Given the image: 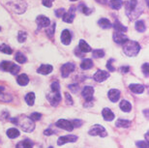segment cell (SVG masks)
I'll return each instance as SVG.
<instances>
[{
	"mask_svg": "<svg viewBox=\"0 0 149 148\" xmlns=\"http://www.w3.org/2000/svg\"><path fill=\"white\" fill-rule=\"evenodd\" d=\"M138 7V0H128L127 2H125V11H126V15L130 19H138L139 16L141 15L142 9L139 10Z\"/></svg>",
	"mask_w": 149,
	"mask_h": 148,
	"instance_id": "cell-1",
	"label": "cell"
},
{
	"mask_svg": "<svg viewBox=\"0 0 149 148\" xmlns=\"http://www.w3.org/2000/svg\"><path fill=\"white\" fill-rule=\"evenodd\" d=\"M139 50H141V46L136 41H130L128 40L123 44V51L127 56L134 57L139 54Z\"/></svg>",
	"mask_w": 149,
	"mask_h": 148,
	"instance_id": "cell-2",
	"label": "cell"
},
{
	"mask_svg": "<svg viewBox=\"0 0 149 148\" xmlns=\"http://www.w3.org/2000/svg\"><path fill=\"white\" fill-rule=\"evenodd\" d=\"M17 124L22 127V130L26 133H31L33 132V130L35 129V124L34 121L30 119V117H26V116H22V121L17 122Z\"/></svg>",
	"mask_w": 149,
	"mask_h": 148,
	"instance_id": "cell-3",
	"label": "cell"
},
{
	"mask_svg": "<svg viewBox=\"0 0 149 148\" xmlns=\"http://www.w3.org/2000/svg\"><path fill=\"white\" fill-rule=\"evenodd\" d=\"M0 69L5 72H10L12 75H17L19 72L20 68L15 63H12L10 61H3L0 64Z\"/></svg>",
	"mask_w": 149,
	"mask_h": 148,
	"instance_id": "cell-4",
	"label": "cell"
},
{
	"mask_svg": "<svg viewBox=\"0 0 149 148\" xmlns=\"http://www.w3.org/2000/svg\"><path fill=\"white\" fill-rule=\"evenodd\" d=\"M8 5L17 14H22L26 9V4L23 0H19V3H17V0H12L11 2L8 3Z\"/></svg>",
	"mask_w": 149,
	"mask_h": 148,
	"instance_id": "cell-5",
	"label": "cell"
},
{
	"mask_svg": "<svg viewBox=\"0 0 149 148\" xmlns=\"http://www.w3.org/2000/svg\"><path fill=\"white\" fill-rule=\"evenodd\" d=\"M88 134L90 135H100L102 138H106L108 137V132L106 131V129L104 128L103 126L99 125V124H96V125L92 126L91 129L89 130Z\"/></svg>",
	"mask_w": 149,
	"mask_h": 148,
	"instance_id": "cell-6",
	"label": "cell"
},
{
	"mask_svg": "<svg viewBox=\"0 0 149 148\" xmlns=\"http://www.w3.org/2000/svg\"><path fill=\"white\" fill-rule=\"evenodd\" d=\"M47 101L49 102L50 105L56 106L59 103L61 102V94H60V90H59V91L52 90V92L47 94Z\"/></svg>",
	"mask_w": 149,
	"mask_h": 148,
	"instance_id": "cell-7",
	"label": "cell"
},
{
	"mask_svg": "<svg viewBox=\"0 0 149 148\" xmlns=\"http://www.w3.org/2000/svg\"><path fill=\"white\" fill-rule=\"evenodd\" d=\"M55 126L58 127V128L64 129L65 131H69V132H72L74 130V126L72 122L66 119H59L57 122L55 123Z\"/></svg>",
	"mask_w": 149,
	"mask_h": 148,
	"instance_id": "cell-8",
	"label": "cell"
},
{
	"mask_svg": "<svg viewBox=\"0 0 149 148\" xmlns=\"http://www.w3.org/2000/svg\"><path fill=\"white\" fill-rule=\"evenodd\" d=\"M74 69H76V67H74V64L73 63H66L64 64L63 66L61 67V75L63 78H68L69 75L71 73H73Z\"/></svg>",
	"mask_w": 149,
	"mask_h": 148,
	"instance_id": "cell-9",
	"label": "cell"
},
{
	"mask_svg": "<svg viewBox=\"0 0 149 148\" xmlns=\"http://www.w3.org/2000/svg\"><path fill=\"white\" fill-rule=\"evenodd\" d=\"M74 17H76V8L72 6V7L70 8V10L68 12H65V14L63 15V17H62V19L65 22L67 23H72L73 20L74 19Z\"/></svg>",
	"mask_w": 149,
	"mask_h": 148,
	"instance_id": "cell-10",
	"label": "cell"
},
{
	"mask_svg": "<svg viewBox=\"0 0 149 148\" xmlns=\"http://www.w3.org/2000/svg\"><path fill=\"white\" fill-rule=\"evenodd\" d=\"M93 94H94V88L91 86H85L81 92V95L83 98H85L86 103H90L93 100Z\"/></svg>",
	"mask_w": 149,
	"mask_h": 148,
	"instance_id": "cell-11",
	"label": "cell"
},
{
	"mask_svg": "<svg viewBox=\"0 0 149 148\" xmlns=\"http://www.w3.org/2000/svg\"><path fill=\"white\" fill-rule=\"evenodd\" d=\"M36 23H37L38 29H41V28L47 27V26L50 24V20L47 17L39 16L36 19Z\"/></svg>",
	"mask_w": 149,
	"mask_h": 148,
	"instance_id": "cell-12",
	"label": "cell"
},
{
	"mask_svg": "<svg viewBox=\"0 0 149 148\" xmlns=\"http://www.w3.org/2000/svg\"><path fill=\"white\" fill-rule=\"evenodd\" d=\"M109 76V75L108 72L103 71V70H99L94 74L93 79H94V81H96L97 82H103V81H105Z\"/></svg>",
	"mask_w": 149,
	"mask_h": 148,
	"instance_id": "cell-13",
	"label": "cell"
},
{
	"mask_svg": "<svg viewBox=\"0 0 149 148\" xmlns=\"http://www.w3.org/2000/svg\"><path fill=\"white\" fill-rule=\"evenodd\" d=\"M77 140V135H64V137H60L57 140V144L58 145H63V144L67 143V142H76Z\"/></svg>",
	"mask_w": 149,
	"mask_h": 148,
	"instance_id": "cell-14",
	"label": "cell"
},
{
	"mask_svg": "<svg viewBox=\"0 0 149 148\" xmlns=\"http://www.w3.org/2000/svg\"><path fill=\"white\" fill-rule=\"evenodd\" d=\"M71 41H72V34H71V32L68 29H65L61 33V42L63 45L68 46L70 45Z\"/></svg>",
	"mask_w": 149,
	"mask_h": 148,
	"instance_id": "cell-15",
	"label": "cell"
},
{
	"mask_svg": "<svg viewBox=\"0 0 149 148\" xmlns=\"http://www.w3.org/2000/svg\"><path fill=\"white\" fill-rule=\"evenodd\" d=\"M128 37L126 35H124L123 33H120V32H115L113 34V41L116 43V44H120V45H123V44L128 41Z\"/></svg>",
	"mask_w": 149,
	"mask_h": 148,
	"instance_id": "cell-16",
	"label": "cell"
},
{
	"mask_svg": "<svg viewBox=\"0 0 149 148\" xmlns=\"http://www.w3.org/2000/svg\"><path fill=\"white\" fill-rule=\"evenodd\" d=\"M53 70V67L52 65H49V64H46V65H41V67H39V69L37 70V73L38 74H41V75H49L52 72Z\"/></svg>",
	"mask_w": 149,
	"mask_h": 148,
	"instance_id": "cell-17",
	"label": "cell"
},
{
	"mask_svg": "<svg viewBox=\"0 0 149 148\" xmlns=\"http://www.w3.org/2000/svg\"><path fill=\"white\" fill-rule=\"evenodd\" d=\"M109 98L112 103L118 102V100L120 99V91L117 89H111L109 91Z\"/></svg>",
	"mask_w": 149,
	"mask_h": 148,
	"instance_id": "cell-18",
	"label": "cell"
},
{
	"mask_svg": "<svg viewBox=\"0 0 149 148\" xmlns=\"http://www.w3.org/2000/svg\"><path fill=\"white\" fill-rule=\"evenodd\" d=\"M79 49L82 53H88V52H90L91 50H92L91 47L89 46L84 40H80L79 41Z\"/></svg>",
	"mask_w": 149,
	"mask_h": 148,
	"instance_id": "cell-19",
	"label": "cell"
},
{
	"mask_svg": "<svg viewBox=\"0 0 149 148\" xmlns=\"http://www.w3.org/2000/svg\"><path fill=\"white\" fill-rule=\"evenodd\" d=\"M102 115H103L104 119L107 120V121H112L113 119H114V114H113V112L109 108H105L103 109Z\"/></svg>",
	"mask_w": 149,
	"mask_h": 148,
	"instance_id": "cell-20",
	"label": "cell"
},
{
	"mask_svg": "<svg viewBox=\"0 0 149 148\" xmlns=\"http://www.w3.org/2000/svg\"><path fill=\"white\" fill-rule=\"evenodd\" d=\"M129 88L132 92L136 94H141V93H143V91H144V86L141 84H130Z\"/></svg>",
	"mask_w": 149,
	"mask_h": 148,
	"instance_id": "cell-21",
	"label": "cell"
},
{
	"mask_svg": "<svg viewBox=\"0 0 149 148\" xmlns=\"http://www.w3.org/2000/svg\"><path fill=\"white\" fill-rule=\"evenodd\" d=\"M0 101L1 102H10L12 101V96L5 92V88L0 86Z\"/></svg>",
	"mask_w": 149,
	"mask_h": 148,
	"instance_id": "cell-22",
	"label": "cell"
},
{
	"mask_svg": "<svg viewBox=\"0 0 149 148\" xmlns=\"http://www.w3.org/2000/svg\"><path fill=\"white\" fill-rule=\"evenodd\" d=\"M17 82L19 83V85H22V86H25V85L28 84L29 78L27 76V75H25V74H22V75H20V76H17Z\"/></svg>",
	"mask_w": 149,
	"mask_h": 148,
	"instance_id": "cell-23",
	"label": "cell"
},
{
	"mask_svg": "<svg viewBox=\"0 0 149 148\" xmlns=\"http://www.w3.org/2000/svg\"><path fill=\"white\" fill-rule=\"evenodd\" d=\"M115 126L118 127V128H129L131 126V121L126 119H118L116 121Z\"/></svg>",
	"mask_w": 149,
	"mask_h": 148,
	"instance_id": "cell-24",
	"label": "cell"
},
{
	"mask_svg": "<svg viewBox=\"0 0 149 148\" xmlns=\"http://www.w3.org/2000/svg\"><path fill=\"white\" fill-rule=\"evenodd\" d=\"M16 148H33V143H32L31 140H24L22 141H19V142L17 144Z\"/></svg>",
	"mask_w": 149,
	"mask_h": 148,
	"instance_id": "cell-25",
	"label": "cell"
},
{
	"mask_svg": "<svg viewBox=\"0 0 149 148\" xmlns=\"http://www.w3.org/2000/svg\"><path fill=\"white\" fill-rule=\"evenodd\" d=\"M80 67H81L82 70H89L93 67V61L91 59H88V58H85L83 59V61L81 62L80 64Z\"/></svg>",
	"mask_w": 149,
	"mask_h": 148,
	"instance_id": "cell-26",
	"label": "cell"
},
{
	"mask_svg": "<svg viewBox=\"0 0 149 148\" xmlns=\"http://www.w3.org/2000/svg\"><path fill=\"white\" fill-rule=\"evenodd\" d=\"M109 6L113 10H119L123 6V1L122 0H109Z\"/></svg>",
	"mask_w": 149,
	"mask_h": 148,
	"instance_id": "cell-27",
	"label": "cell"
},
{
	"mask_svg": "<svg viewBox=\"0 0 149 148\" xmlns=\"http://www.w3.org/2000/svg\"><path fill=\"white\" fill-rule=\"evenodd\" d=\"M113 27H114L116 32H120V33H123V32L127 31V27L122 24L119 20H115L114 23H113Z\"/></svg>",
	"mask_w": 149,
	"mask_h": 148,
	"instance_id": "cell-28",
	"label": "cell"
},
{
	"mask_svg": "<svg viewBox=\"0 0 149 148\" xmlns=\"http://www.w3.org/2000/svg\"><path fill=\"white\" fill-rule=\"evenodd\" d=\"M120 109L123 110L124 112H129L131 111V109H132V106H131V104L128 102V101L123 100V101H121V103H120Z\"/></svg>",
	"mask_w": 149,
	"mask_h": 148,
	"instance_id": "cell-29",
	"label": "cell"
},
{
	"mask_svg": "<svg viewBox=\"0 0 149 148\" xmlns=\"http://www.w3.org/2000/svg\"><path fill=\"white\" fill-rule=\"evenodd\" d=\"M98 24H99L103 29H109L111 27V23L108 19H101L98 22Z\"/></svg>",
	"mask_w": 149,
	"mask_h": 148,
	"instance_id": "cell-30",
	"label": "cell"
},
{
	"mask_svg": "<svg viewBox=\"0 0 149 148\" xmlns=\"http://www.w3.org/2000/svg\"><path fill=\"white\" fill-rule=\"evenodd\" d=\"M7 135L9 138H17L19 135V131L17 129L11 128L7 131Z\"/></svg>",
	"mask_w": 149,
	"mask_h": 148,
	"instance_id": "cell-31",
	"label": "cell"
},
{
	"mask_svg": "<svg viewBox=\"0 0 149 148\" xmlns=\"http://www.w3.org/2000/svg\"><path fill=\"white\" fill-rule=\"evenodd\" d=\"M136 31L141 32V33H142V32H144L146 30V26H145V23L143 20H136Z\"/></svg>",
	"mask_w": 149,
	"mask_h": 148,
	"instance_id": "cell-32",
	"label": "cell"
},
{
	"mask_svg": "<svg viewBox=\"0 0 149 148\" xmlns=\"http://www.w3.org/2000/svg\"><path fill=\"white\" fill-rule=\"evenodd\" d=\"M25 102L27 103L28 106H33L35 102V94L33 92L28 93L27 95L25 96Z\"/></svg>",
	"mask_w": 149,
	"mask_h": 148,
	"instance_id": "cell-33",
	"label": "cell"
},
{
	"mask_svg": "<svg viewBox=\"0 0 149 148\" xmlns=\"http://www.w3.org/2000/svg\"><path fill=\"white\" fill-rule=\"evenodd\" d=\"M15 59H16L17 62H19L20 64H23L27 61V58H26L25 55H23L22 52H17L16 56H15Z\"/></svg>",
	"mask_w": 149,
	"mask_h": 148,
	"instance_id": "cell-34",
	"label": "cell"
},
{
	"mask_svg": "<svg viewBox=\"0 0 149 148\" xmlns=\"http://www.w3.org/2000/svg\"><path fill=\"white\" fill-rule=\"evenodd\" d=\"M0 51L5 53V54H12L13 53V49L9 46L6 45V44H1L0 45Z\"/></svg>",
	"mask_w": 149,
	"mask_h": 148,
	"instance_id": "cell-35",
	"label": "cell"
},
{
	"mask_svg": "<svg viewBox=\"0 0 149 148\" xmlns=\"http://www.w3.org/2000/svg\"><path fill=\"white\" fill-rule=\"evenodd\" d=\"M79 11L81 12V13H83L84 15H86V16H88V15H90L92 13V10L91 9L87 8V6H86L85 4H80L79 6Z\"/></svg>",
	"mask_w": 149,
	"mask_h": 148,
	"instance_id": "cell-36",
	"label": "cell"
},
{
	"mask_svg": "<svg viewBox=\"0 0 149 148\" xmlns=\"http://www.w3.org/2000/svg\"><path fill=\"white\" fill-rule=\"evenodd\" d=\"M92 56L94 58H102L105 56V51L103 49H95L92 51Z\"/></svg>",
	"mask_w": 149,
	"mask_h": 148,
	"instance_id": "cell-37",
	"label": "cell"
},
{
	"mask_svg": "<svg viewBox=\"0 0 149 148\" xmlns=\"http://www.w3.org/2000/svg\"><path fill=\"white\" fill-rule=\"evenodd\" d=\"M27 38V33L25 31H19V36H17V40L19 43H24Z\"/></svg>",
	"mask_w": 149,
	"mask_h": 148,
	"instance_id": "cell-38",
	"label": "cell"
},
{
	"mask_svg": "<svg viewBox=\"0 0 149 148\" xmlns=\"http://www.w3.org/2000/svg\"><path fill=\"white\" fill-rule=\"evenodd\" d=\"M54 31H55V23L53 22L52 24L50 25V27L47 29L46 32H47V36H49V38H52V36L54 35Z\"/></svg>",
	"mask_w": 149,
	"mask_h": 148,
	"instance_id": "cell-39",
	"label": "cell"
},
{
	"mask_svg": "<svg viewBox=\"0 0 149 148\" xmlns=\"http://www.w3.org/2000/svg\"><path fill=\"white\" fill-rule=\"evenodd\" d=\"M112 62H114V59H109V60L107 62V68L109 72H114L115 71V68L112 66Z\"/></svg>",
	"mask_w": 149,
	"mask_h": 148,
	"instance_id": "cell-40",
	"label": "cell"
},
{
	"mask_svg": "<svg viewBox=\"0 0 149 148\" xmlns=\"http://www.w3.org/2000/svg\"><path fill=\"white\" fill-rule=\"evenodd\" d=\"M42 117V114L41 113H38V112H34L30 115V119L33 120V121H38L40 120Z\"/></svg>",
	"mask_w": 149,
	"mask_h": 148,
	"instance_id": "cell-41",
	"label": "cell"
},
{
	"mask_svg": "<svg viewBox=\"0 0 149 148\" xmlns=\"http://www.w3.org/2000/svg\"><path fill=\"white\" fill-rule=\"evenodd\" d=\"M52 90L54 91H59L60 90V85H59L58 81H53L52 83Z\"/></svg>",
	"mask_w": 149,
	"mask_h": 148,
	"instance_id": "cell-42",
	"label": "cell"
},
{
	"mask_svg": "<svg viewBox=\"0 0 149 148\" xmlns=\"http://www.w3.org/2000/svg\"><path fill=\"white\" fill-rule=\"evenodd\" d=\"M65 11L63 8H61V9H57V10L55 11V16L57 17H63V15L65 14Z\"/></svg>",
	"mask_w": 149,
	"mask_h": 148,
	"instance_id": "cell-43",
	"label": "cell"
},
{
	"mask_svg": "<svg viewBox=\"0 0 149 148\" xmlns=\"http://www.w3.org/2000/svg\"><path fill=\"white\" fill-rule=\"evenodd\" d=\"M136 146L139 148H148V142H145V141H138L136 142Z\"/></svg>",
	"mask_w": 149,
	"mask_h": 148,
	"instance_id": "cell-44",
	"label": "cell"
},
{
	"mask_svg": "<svg viewBox=\"0 0 149 148\" xmlns=\"http://www.w3.org/2000/svg\"><path fill=\"white\" fill-rule=\"evenodd\" d=\"M65 97H66V104L69 106H72L73 105V100H72V97L69 93H65Z\"/></svg>",
	"mask_w": 149,
	"mask_h": 148,
	"instance_id": "cell-45",
	"label": "cell"
},
{
	"mask_svg": "<svg viewBox=\"0 0 149 148\" xmlns=\"http://www.w3.org/2000/svg\"><path fill=\"white\" fill-rule=\"evenodd\" d=\"M54 1V0H43L42 3H43V5L45 7H47V8H50L52 5V2Z\"/></svg>",
	"mask_w": 149,
	"mask_h": 148,
	"instance_id": "cell-46",
	"label": "cell"
},
{
	"mask_svg": "<svg viewBox=\"0 0 149 148\" xmlns=\"http://www.w3.org/2000/svg\"><path fill=\"white\" fill-rule=\"evenodd\" d=\"M141 69H142V72H143V75L145 76H148V63H144L142 65Z\"/></svg>",
	"mask_w": 149,
	"mask_h": 148,
	"instance_id": "cell-47",
	"label": "cell"
},
{
	"mask_svg": "<svg viewBox=\"0 0 149 148\" xmlns=\"http://www.w3.org/2000/svg\"><path fill=\"white\" fill-rule=\"evenodd\" d=\"M72 124H73V126H74V127H77V128H79V127H80L83 124V121H81V120H79V119H76V120H74L73 122H72Z\"/></svg>",
	"mask_w": 149,
	"mask_h": 148,
	"instance_id": "cell-48",
	"label": "cell"
},
{
	"mask_svg": "<svg viewBox=\"0 0 149 148\" xmlns=\"http://www.w3.org/2000/svg\"><path fill=\"white\" fill-rule=\"evenodd\" d=\"M69 88H70L71 90H72V92L77 93V89H79V85H77V83L71 84V85H69Z\"/></svg>",
	"mask_w": 149,
	"mask_h": 148,
	"instance_id": "cell-49",
	"label": "cell"
},
{
	"mask_svg": "<svg viewBox=\"0 0 149 148\" xmlns=\"http://www.w3.org/2000/svg\"><path fill=\"white\" fill-rule=\"evenodd\" d=\"M44 134L46 135H53V131L52 129H47L46 131L44 132Z\"/></svg>",
	"mask_w": 149,
	"mask_h": 148,
	"instance_id": "cell-50",
	"label": "cell"
},
{
	"mask_svg": "<svg viewBox=\"0 0 149 148\" xmlns=\"http://www.w3.org/2000/svg\"><path fill=\"white\" fill-rule=\"evenodd\" d=\"M74 53H76V55H77L79 57H83V56H84V53H82L79 49H76V52H74Z\"/></svg>",
	"mask_w": 149,
	"mask_h": 148,
	"instance_id": "cell-51",
	"label": "cell"
},
{
	"mask_svg": "<svg viewBox=\"0 0 149 148\" xmlns=\"http://www.w3.org/2000/svg\"><path fill=\"white\" fill-rule=\"evenodd\" d=\"M129 71H130V68L128 66H124L121 68V72H123V73H128Z\"/></svg>",
	"mask_w": 149,
	"mask_h": 148,
	"instance_id": "cell-52",
	"label": "cell"
},
{
	"mask_svg": "<svg viewBox=\"0 0 149 148\" xmlns=\"http://www.w3.org/2000/svg\"><path fill=\"white\" fill-rule=\"evenodd\" d=\"M97 3H100V4H104L106 5L107 3H108V0H95Z\"/></svg>",
	"mask_w": 149,
	"mask_h": 148,
	"instance_id": "cell-53",
	"label": "cell"
},
{
	"mask_svg": "<svg viewBox=\"0 0 149 148\" xmlns=\"http://www.w3.org/2000/svg\"><path fill=\"white\" fill-rule=\"evenodd\" d=\"M11 122L13 123V124H17V118H12Z\"/></svg>",
	"mask_w": 149,
	"mask_h": 148,
	"instance_id": "cell-54",
	"label": "cell"
},
{
	"mask_svg": "<svg viewBox=\"0 0 149 148\" xmlns=\"http://www.w3.org/2000/svg\"><path fill=\"white\" fill-rule=\"evenodd\" d=\"M71 1H77V0H71Z\"/></svg>",
	"mask_w": 149,
	"mask_h": 148,
	"instance_id": "cell-55",
	"label": "cell"
},
{
	"mask_svg": "<svg viewBox=\"0 0 149 148\" xmlns=\"http://www.w3.org/2000/svg\"><path fill=\"white\" fill-rule=\"evenodd\" d=\"M49 148H53V147H52V146H49Z\"/></svg>",
	"mask_w": 149,
	"mask_h": 148,
	"instance_id": "cell-56",
	"label": "cell"
},
{
	"mask_svg": "<svg viewBox=\"0 0 149 148\" xmlns=\"http://www.w3.org/2000/svg\"><path fill=\"white\" fill-rule=\"evenodd\" d=\"M0 30H1V28H0Z\"/></svg>",
	"mask_w": 149,
	"mask_h": 148,
	"instance_id": "cell-57",
	"label": "cell"
}]
</instances>
